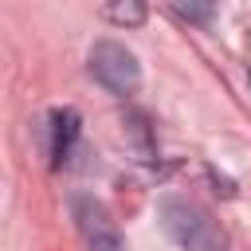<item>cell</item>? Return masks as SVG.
Here are the masks:
<instances>
[{
  "instance_id": "obj_5",
  "label": "cell",
  "mask_w": 251,
  "mask_h": 251,
  "mask_svg": "<svg viewBox=\"0 0 251 251\" xmlns=\"http://www.w3.org/2000/svg\"><path fill=\"white\" fill-rule=\"evenodd\" d=\"M145 16H149L145 0H110L106 4V20L118 24V27H141Z\"/></svg>"
},
{
  "instance_id": "obj_3",
  "label": "cell",
  "mask_w": 251,
  "mask_h": 251,
  "mask_svg": "<svg viewBox=\"0 0 251 251\" xmlns=\"http://www.w3.org/2000/svg\"><path fill=\"white\" fill-rule=\"evenodd\" d=\"M71 212H75L78 235L86 239L90 251H122V231H118V224H114V216L106 212L102 200H94V196H75V200H71Z\"/></svg>"
},
{
  "instance_id": "obj_1",
  "label": "cell",
  "mask_w": 251,
  "mask_h": 251,
  "mask_svg": "<svg viewBox=\"0 0 251 251\" xmlns=\"http://www.w3.org/2000/svg\"><path fill=\"white\" fill-rule=\"evenodd\" d=\"M157 220H161L165 235L184 251H224L227 247V231L220 227V220L188 196H161Z\"/></svg>"
},
{
  "instance_id": "obj_2",
  "label": "cell",
  "mask_w": 251,
  "mask_h": 251,
  "mask_svg": "<svg viewBox=\"0 0 251 251\" xmlns=\"http://www.w3.org/2000/svg\"><path fill=\"white\" fill-rule=\"evenodd\" d=\"M86 67H90L94 82L106 86L110 94H133L141 86V63L118 39H98L90 47V55H86Z\"/></svg>"
},
{
  "instance_id": "obj_4",
  "label": "cell",
  "mask_w": 251,
  "mask_h": 251,
  "mask_svg": "<svg viewBox=\"0 0 251 251\" xmlns=\"http://www.w3.org/2000/svg\"><path fill=\"white\" fill-rule=\"evenodd\" d=\"M78 129H82L78 110H71V106L51 110V157H55V165H63L71 157V145L78 141Z\"/></svg>"
},
{
  "instance_id": "obj_6",
  "label": "cell",
  "mask_w": 251,
  "mask_h": 251,
  "mask_svg": "<svg viewBox=\"0 0 251 251\" xmlns=\"http://www.w3.org/2000/svg\"><path fill=\"white\" fill-rule=\"evenodd\" d=\"M173 8H176L188 24H200V27H208L212 16H216V0H173Z\"/></svg>"
},
{
  "instance_id": "obj_7",
  "label": "cell",
  "mask_w": 251,
  "mask_h": 251,
  "mask_svg": "<svg viewBox=\"0 0 251 251\" xmlns=\"http://www.w3.org/2000/svg\"><path fill=\"white\" fill-rule=\"evenodd\" d=\"M247 78H251V75H247Z\"/></svg>"
}]
</instances>
